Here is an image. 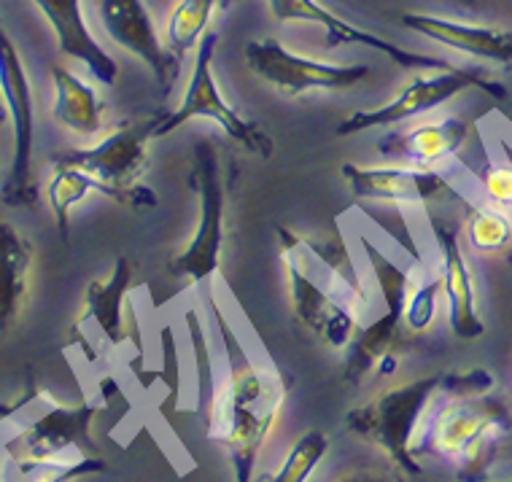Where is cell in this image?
<instances>
[{
    "mask_svg": "<svg viewBox=\"0 0 512 482\" xmlns=\"http://www.w3.org/2000/svg\"><path fill=\"white\" fill-rule=\"evenodd\" d=\"M278 240L294 316L327 345L345 348L362 326V310L370 307V294L345 243L340 235L316 240L283 227H278Z\"/></svg>",
    "mask_w": 512,
    "mask_h": 482,
    "instance_id": "obj_1",
    "label": "cell"
},
{
    "mask_svg": "<svg viewBox=\"0 0 512 482\" xmlns=\"http://www.w3.org/2000/svg\"><path fill=\"white\" fill-rule=\"evenodd\" d=\"M224 337L232 364L230 386L216 391L205 418L208 434L219 439L230 456L235 482H251L256 458L286 404V383L273 369H256L243 356L238 361V345L227 326Z\"/></svg>",
    "mask_w": 512,
    "mask_h": 482,
    "instance_id": "obj_2",
    "label": "cell"
},
{
    "mask_svg": "<svg viewBox=\"0 0 512 482\" xmlns=\"http://www.w3.org/2000/svg\"><path fill=\"white\" fill-rule=\"evenodd\" d=\"M157 119H143L135 124H122L108 138H103L89 149H73L54 154L52 162L73 165L84 170L95 192L122 205L133 208H151L157 205V194L141 184L143 165H146V149L154 141V127Z\"/></svg>",
    "mask_w": 512,
    "mask_h": 482,
    "instance_id": "obj_3",
    "label": "cell"
},
{
    "mask_svg": "<svg viewBox=\"0 0 512 482\" xmlns=\"http://www.w3.org/2000/svg\"><path fill=\"white\" fill-rule=\"evenodd\" d=\"M442 388V377H421L405 386L391 388L378 399H372L364 407H356L345 418V429L359 439H370L383 447L399 469L407 474H424L418 458H415L413 437L418 421L424 415L426 404Z\"/></svg>",
    "mask_w": 512,
    "mask_h": 482,
    "instance_id": "obj_4",
    "label": "cell"
},
{
    "mask_svg": "<svg viewBox=\"0 0 512 482\" xmlns=\"http://www.w3.org/2000/svg\"><path fill=\"white\" fill-rule=\"evenodd\" d=\"M510 426V412L494 396L451 399L434 421L429 445L434 453L461 461L464 480H477L496 450V442L510 431Z\"/></svg>",
    "mask_w": 512,
    "mask_h": 482,
    "instance_id": "obj_5",
    "label": "cell"
},
{
    "mask_svg": "<svg viewBox=\"0 0 512 482\" xmlns=\"http://www.w3.org/2000/svg\"><path fill=\"white\" fill-rule=\"evenodd\" d=\"M219 36L216 33H205L197 44V60L192 81L186 87V95L181 106L168 114H159L157 127H154V138H165L181 124L192 122V119H208V122L219 124L221 130L230 135L232 141L246 146L256 157H273V141L262 127L246 122L235 108L224 100L219 92V84L213 79V52H216Z\"/></svg>",
    "mask_w": 512,
    "mask_h": 482,
    "instance_id": "obj_6",
    "label": "cell"
},
{
    "mask_svg": "<svg viewBox=\"0 0 512 482\" xmlns=\"http://www.w3.org/2000/svg\"><path fill=\"white\" fill-rule=\"evenodd\" d=\"M467 89H480L488 97L504 100L507 92L499 81L488 79L483 68H448V71L434 73V76H415L399 89V95L380 108H362L345 116L337 135H359V132L378 130V127H394L399 122H407L418 114H426L432 108H440L451 97L467 92Z\"/></svg>",
    "mask_w": 512,
    "mask_h": 482,
    "instance_id": "obj_7",
    "label": "cell"
},
{
    "mask_svg": "<svg viewBox=\"0 0 512 482\" xmlns=\"http://www.w3.org/2000/svg\"><path fill=\"white\" fill-rule=\"evenodd\" d=\"M0 95L9 108L14 124V159L0 197L11 208L33 205L38 197L33 181V143H36V114H33V89L27 79L25 62L6 27L0 25Z\"/></svg>",
    "mask_w": 512,
    "mask_h": 482,
    "instance_id": "obj_8",
    "label": "cell"
},
{
    "mask_svg": "<svg viewBox=\"0 0 512 482\" xmlns=\"http://www.w3.org/2000/svg\"><path fill=\"white\" fill-rule=\"evenodd\" d=\"M192 186L200 197V221L189 246L170 262V272L184 275L189 281H205L221 262L224 208H227L219 154L208 141L195 143V151H192Z\"/></svg>",
    "mask_w": 512,
    "mask_h": 482,
    "instance_id": "obj_9",
    "label": "cell"
},
{
    "mask_svg": "<svg viewBox=\"0 0 512 482\" xmlns=\"http://www.w3.org/2000/svg\"><path fill=\"white\" fill-rule=\"evenodd\" d=\"M246 62L254 76L273 84L275 89H281L283 95L292 97L318 92V89L335 92V89L354 87L370 76L367 65H332V62L310 60V57L289 52L275 38L248 41Z\"/></svg>",
    "mask_w": 512,
    "mask_h": 482,
    "instance_id": "obj_10",
    "label": "cell"
},
{
    "mask_svg": "<svg viewBox=\"0 0 512 482\" xmlns=\"http://www.w3.org/2000/svg\"><path fill=\"white\" fill-rule=\"evenodd\" d=\"M270 11L278 22H316L327 30L329 46L337 44H359L370 46L375 52H380L383 57H389L391 62H397L399 68H413V71H426V68H434V71H448L453 68L451 62L440 60V57H429V54L407 52L402 46L391 44L386 38L375 36L370 30H362L359 25H351L345 22L343 17H337L335 11L324 9L318 0H270Z\"/></svg>",
    "mask_w": 512,
    "mask_h": 482,
    "instance_id": "obj_11",
    "label": "cell"
},
{
    "mask_svg": "<svg viewBox=\"0 0 512 482\" xmlns=\"http://www.w3.org/2000/svg\"><path fill=\"white\" fill-rule=\"evenodd\" d=\"M100 19L106 33L122 46L124 52L135 54L149 65L162 95H168L170 84L178 76L176 57L159 44L157 27L143 0H100Z\"/></svg>",
    "mask_w": 512,
    "mask_h": 482,
    "instance_id": "obj_12",
    "label": "cell"
},
{
    "mask_svg": "<svg viewBox=\"0 0 512 482\" xmlns=\"http://www.w3.org/2000/svg\"><path fill=\"white\" fill-rule=\"evenodd\" d=\"M432 232L434 243L440 248V278L445 299H448V318H451L453 334L461 340L483 337L486 324L477 313L475 278L469 270L467 256L461 251L459 232L445 221H434Z\"/></svg>",
    "mask_w": 512,
    "mask_h": 482,
    "instance_id": "obj_13",
    "label": "cell"
},
{
    "mask_svg": "<svg viewBox=\"0 0 512 482\" xmlns=\"http://www.w3.org/2000/svg\"><path fill=\"white\" fill-rule=\"evenodd\" d=\"M345 184L359 200H383V202H426L448 189L445 178L426 167H364L348 162L343 165Z\"/></svg>",
    "mask_w": 512,
    "mask_h": 482,
    "instance_id": "obj_14",
    "label": "cell"
},
{
    "mask_svg": "<svg viewBox=\"0 0 512 482\" xmlns=\"http://www.w3.org/2000/svg\"><path fill=\"white\" fill-rule=\"evenodd\" d=\"M402 25L418 36L432 38L437 44L451 46L456 52H464L477 60L494 62L512 71V33L502 27L469 25L456 19L434 17V14H402Z\"/></svg>",
    "mask_w": 512,
    "mask_h": 482,
    "instance_id": "obj_15",
    "label": "cell"
},
{
    "mask_svg": "<svg viewBox=\"0 0 512 482\" xmlns=\"http://www.w3.org/2000/svg\"><path fill=\"white\" fill-rule=\"evenodd\" d=\"M33 3L49 19L60 52L84 62L100 84L111 87L119 76V68H116L114 57L89 33L84 14H81V0H33Z\"/></svg>",
    "mask_w": 512,
    "mask_h": 482,
    "instance_id": "obj_16",
    "label": "cell"
},
{
    "mask_svg": "<svg viewBox=\"0 0 512 482\" xmlns=\"http://www.w3.org/2000/svg\"><path fill=\"white\" fill-rule=\"evenodd\" d=\"M133 262L119 256L114 270L103 281H92L84 291V305L76 318V332L92 329L108 345H119L124 340V297L133 286Z\"/></svg>",
    "mask_w": 512,
    "mask_h": 482,
    "instance_id": "obj_17",
    "label": "cell"
},
{
    "mask_svg": "<svg viewBox=\"0 0 512 482\" xmlns=\"http://www.w3.org/2000/svg\"><path fill=\"white\" fill-rule=\"evenodd\" d=\"M33 243L14 224L0 219V337L17 326L30 294Z\"/></svg>",
    "mask_w": 512,
    "mask_h": 482,
    "instance_id": "obj_18",
    "label": "cell"
},
{
    "mask_svg": "<svg viewBox=\"0 0 512 482\" xmlns=\"http://www.w3.org/2000/svg\"><path fill=\"white\" fill-rule=\"evenodd\" d=\"M405 321V307H386V313L372 324L359 326L345 353V380L362 383L375 369L383 375L394 372V353L399 351V329Z\"/></svg>",
    "mask_w": 512,
    "mask_h": 482,
    "instance_id": "obj_19",
    "label": "cell"
},
{
    "mask_svg": "<svg viewBox=\"0 0 512 482\" xmlns=\"http://www.w3.org/2000/svg\"><path fill=\"white\" fill-rule=\"evenodd\" d=\"M469 127L464 119L448 116L440 122H426L402 132H389L380 138L378 149L389 157L407 159L410 165H434L440 159L451 157L467 141Z\"/></svg>",
    "mask_w": 512,
    "mask_h": 482,
    "instance_id": "obj_20",
    "label": "cell"
},
{
    "mask_svg": "<svg viewBox=\"0 0 512 482\" xmlns=\"http://www.w3.org/2000/svg\"><path fill=\"white\" fill-rule=\"evenodd\" d=\"M92 407L81 404V407H57V410L46 412L41 421H36L25 439L27 450L33 461H44V458H57L71 445H92L89 442V418H92Z\"/></svg>",
    "mask_w": 512,
    "mask_h": 482,
    "instance_id": "obj_21",
    "label": "cell"
},
{
    "mask_svg": "<svg viewBox=\"0 0 512 482\" xmlns=\"http://www.w3.org/2000/svg\"><path fill=\"white\" fill-rule=\"evenodd\" d=\"M52 81L54 119L79 135H98L103 127V103L98 92L62 65L52 68Z\"/></svg>",
    "mask_w": 512,
    "mask_h": 482,
    "instance_id": "obj_22",
    "label": "cell"
},
{
    "mask_svg": "<svg viewBox=\"0 0 512 482\" xmlns=\"http://www.w3.org/2000/svg\"><path fill=\"white\" fill-rule=\"evenodd\" d=\"M219 3L221 0H181L176 9L170 11L165 33H168V52L176 57L178 65L186 54L197 49L200 38L208 33L205 27Z\"/></svg>",
    "mask_w": 512,
    "mask_h": 482,
    "instance_id": "obj_23",
    "label": "cell"
},
{
    "mask_svg": "<svg viewBox=\"0 0 512 482\" xmlns=\"http://www.w3.org/2000/svg\"><path fill=\"white\" fill-rule=\"evenodd\" d=\"M95 192L92 178L73 165H62V162H52V178H49V205H52L54 221L60 229L62 237H68V224H71V211L84 202L89 194Z\"/></svg>",
    "mask_w": 512,
    "mask_h": 482,
    "instance_id": "obj_24",
    "label": "cell"
},
{
    "mask_svg": "<svg viewBox=\"0 0 512 482\" xmlns=\"http://www.w3.org/2000/svg\"><path fill=\"white\" fill-rule=\"evenodd\" d=\"M329 439L321 431H305L289 450V456L283 458L281 469L270 477V482H308L310 474L316 472L321 458L327 456Z\"/></svg>",
    "mask_w": 512,
    "mask_h": 482,
    "instance_id": "obj_25",
    "label": "cell"
},
{
    "mask_svg": "<svg viewBox=\"0 0 512 482\" xmlns=\"http://www.w3.org/2000/svg\"><path fill=\"white\" fill-rule=\"evenodd\" d=\"M467 237L472 248L483 251V254H496L502 251L512 237V221L510 216L499 208H472L467 219Z\"/></svg>",
    "mask_w": 512,
    "mask_h": 482,
    "instance_id": "obj_26",
    "label": "cell"
},
{
    "mask_svg": "<svg viewBox=\"0 0 512 482\" xmlns=\"http://www.w3.org/2000/svg\"><path fill=\"white\" fill-rule=\"evenodd\" d=\"M106 461H100L95 456H84L73 464H65L60 458H44V461H25L22 472L33 482H71L76 477H87V474L106 472Z\"/></svg>",
    "mask_w": 512,
    "mask_h": 482,
    "instance_id": "obj_27",
    "label": "cell"
},
{
    "mask_svg": "<svg viewBox=\"0 0 512 482\" xmlns=\"http://www.w3.org/2000/svg\"><path fill=\"white\" fill-rule=\"evenodd\" d=\"M442 291V278H434V281L415 283L410 281V291H407L405 302V324L415 332H424L426 326L434 321V302H437V294Z\"/></svg>",
    "mask_w": 512,
    "mask_h": 482,
    "instance_id": "obj_28",
    "label": "cell"
},
{
    "mask_svg": "<svg viewBox=\"0 0 512 482\" xmlns=\"http://www.w3.org/2000/svg\"><path fill=\"white\" fill-rule=\"evenodd\" d=\"M494 388V377L486 369H469L459 375H442V394L451 399H467V396H483Z\"/></svg>",
    "mask_w": 512,
    "mask_h": 482,
    "instance_id": "obj_29",
    "label": "cell"
},
{
    "mask_svg": "<svg viewBox=\"0 0 512 482\" xmlns=\"http://www.w3.org/2000/svg\"><path fill=\"white\" fill-rule=\"evenodd\" d=\"M483 189L499 208H510L512 205V167L510 165H494L488 167L483 176Z\"/></svg>",
    "mask_w": 512,
    "mask_h": 482,
    "instance_id": "obj_30",
    "label": "cell"
},
{
    "mask_svg": "<svg viewBox=\"0 0 512 482\" xmlns=\"http://www.w3.org/2000/svg\"><path fill=\"white\" fill-rule=\"evenodd\" d=\"M337 482H399V477L386 469H359V472L343 474Z\"/></svg>",
    "mask_w": 512,
    "mask_h": 482,
    "instance_id": "obj_31",
    "label": "cell"
},
{
    "mask_svg": "<svg viewBox=\"0 0 512 482\" xmlns=\"http://www.w3.org/2000/svg\"><path fill=\"white\" fill-rule=\"evenodd\" d=\"M6 114H9V108H6V103H3V95H0V124L6 122Z\"/></svg>",
    "mask_w": 512,
    "mask_h": 482,
    "instance_id": "obj_32",
    "label": "cell"
},
{
    "mask_svg": "<svg viewBox=\"0 0 512 482\" xmlns=\"http://www.w3.org/2000/svg\"><path fill=\"white\" fill-rule=\"evenodd\" d=\"M461 3H467V6H475L477 0H461Z\"/></svg>",
    "mask_w": 512,
    "mask_h": 482,
    "instance_id": "obj_33",
    "label": "cell"
},
{
    "mask_svg": "<svg viewBox=\"0 0 512 482\" xmlns=\"http://www.w3.org/2000/svg\"><path fill=\"white\" fill-rule=\"evenodd\" d=\"M507 262H510V264H512V251H510V254H507Z\"/></svg>",
    "mask_w": 512,
    "mask_h": 482,
    "instance_id": "obj_34",
    "label": "cell"
},
{
    "mask_svg": "<svg viewBox=\"0 0 512 482\" xmlns=\"http://www.w3.org/2000/svg\"><path fill=\"white\" fill-rule=\"evenodd\" d=\"M510 482H512V480H510Z\"/></svg>",
    "mask_w": 512,
    "mask_h": 482,
    "instance_id": "obj_35",
    "label": "cell"
}]
</instances>
